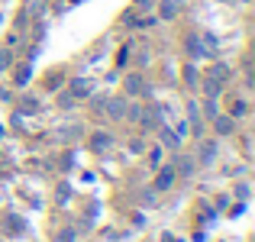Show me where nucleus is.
<instances>
[{
    "mask_svg": "<svg viewBox=\"0 0 255 242\" xmlns=\"http://www.w3.org/2000/svg\"><path fill=\"white\" fill-rule=\"evenodd\" d=\"M26 81H29V68H19L16 71V84H26Z\"/></svg>",
    "mask_w": 255,
    "mask_h": 242,
    "instance_id": "obj_13",
    "label": "nucleus"
},
{
    "mask_svg": "<svg viewBox=\"0 0 255 242\" xmlns=\"http://www.w3.org/2000/svg\"><path fill=\"white\" fill-rule=\"evenodd\" d=\"M58 242H75V233H62V239Z\"/></svg>",
    "mask_w": 255,
    "mask_h": 242,
    "instance_id": "obj_15",
    "label": "nucleus"
},
{
    "mask_svg": "<svg viewBox=\"0 0 255 242\" xmlns=\"http://www.w3.org/2000/svg\"><path fill=\"white\" fill-rule=\"evenodd\" d=\"M178 171H181V174H184V178H187V174H194V158H187V155H181V158H178Z\"/></svg>",
    "mask_w": 255,
    "mask_h": 242,
    "instance_id": "obj_8",
    "label": "nucleus"
},
{
    "mask_svg": "<svg viewBox=\"0 0 255 242\" xmlns=\"http://www.w3.org/2000/svg\"><path fill=\"white\" fill-rule=\"evenodd\" d=\"M243 3H249V0H243Z\"/></svg>",
    "mask_w": 255,
    "mask_h": 242,
    "instance_id": "obj_16",
    "label": "nucleus"
},
{
    "mask_svg": "<svg viewBox=\"0 0 255 242\" xmlns=\"http://www.w3.org/2000/svg\"><path fill=\"white\" fill-rule=\"evenodd\" d=\"M107 113H110L113 120H120V117H126V100L123 97H113V100H107Z\"/></svg>",
    "mask_w": 255,
    "mask_h": 242,
    "instance_id": "obj_2",
    "label": "nucleus"
},
{
    "mask_svg": "<svg viewBox=\"0 0 255 242\" xmlns=\"http://www.w3.org/2000/svg\"><path fill=\"white\" fill-rule=\"evenodd\" d=\"M213 155H217V145H213V142L200 145V161H204V165H210V161H213Z\"/></svg>",
    "mask_w": 255,
    "mask_h": 242,
    "instance_id": "obj_7",
    "label": "nucleus"
},
{
    "mask_svg": "<svg viewBox=\"0 0 255 242\" xmlns=\"http://www.w3.org/2000/svg\"><path fill=\"white\" fill-rule=\"evenodd\" d=\"M91 145H94V149H97V152L110 149V136H94V139H91Z\"/></svg>",
    "mask_w": 255,
    "mask_h": 242,
    "instance_id": "obj_10",
    "label": "nucleus"
},
{
    "mask_svg": "<svg viewBox=\"0 0 255 242\" xmlns=\"http://www.w3.org/2000/svg\"><path fill=\"white\" fill-rule=\"evenodd\" d=\"M126 94H129V97H139V94H145V81H142V75H129V78H126Z\"/></svg>",
    "mask_w": 255,
    "mask_h": 242,
    "instance_id": "obj_1",
    "label": "nucleus"
},
{
    "mask_svg": "<svg viewBox=\"0 0 255 242\" xmlns=\"http://www.w3.org/2000/svg\"><path fill=\"white\" fill-rule=\"evenodd\" d=\"M187 49H191V55H194V58H197V55H204V45H200V39H197V36H191V39H187Z\"/></svg>",
    "mask_w": 255,
    "mask_h": 242,
    "instance_id": "obj_9",
    "label": "nucleus"
},
{
    "mask_svg": "<svg viewBox=\"0 0 255 242\" xmlns=\"http://www.w3.org/2000/svg\"><path fill=\"white\" fill-rule=\"evenodd\" d=\"M178 6H181V0H165L162 3V19H174L178 16Z\"/></svg>",
    "mask_w": 255,
    "mask_h": 242,
    "instance_id": "obj_6",
    "label": "nucleus"
},
{
    "mask_svg": "<svg viewBox=\"0 0 255 242\" xmlns=\"http://www.w3.org/2000/svg\"><path fill=\"white\" fill-rule=\"evenodd\" d=\"M204 87H207V94H210V97H217V94H220V81L217 78H207Z\"/></svg>",
    "mask_w": 255,
    "mask_h": 242,
    "instance_id": "obj_12",
    "label": "nucleus"
},
{
    "mask_svg": "<svg viewBox=\"0 0 255 242\" xmlns=\"http://www.w3.org/2000/svg\"><path fill=\"white\" fill-rule=\"evenodd\" d=\"M162 142L168 145V149H178V142H181V139L174 136V132H168V129H162Z\"/></svg>",
    "mask_w": 255,
    "mask_h": 242,
    "instance_id": "obj_11",
    "label": "nucleus"
},
{
    "mask_svg": "<svg viewBox=\"0 0 255 242\" xmlns=\"http://www.w3.org/2000/svg\"><path fill=\"white\" fill-rule=\"evenodd\" d=\"M171 181H174V168H162V174H158L155 187H158V191H165V187H171Z\"/></svg>",
    "mask_w": 255,
    "mask_h": 242,
    "instance_id": "obj_5",
    "label": "nucleus"
},
{
    "mask_svg": "<svg viewBox=\"0 0 255 242\" xmlns=\"http://www.w3.org/2000/svg\"><path fill=\"white\" fill-rule=\"evenodd\" d=\"M213 129H217L220 136H230V132L236 129V123H233L230 117H213Z\"/></svg>",
    "mask_w": 255,
    "mask_h": 242,
    "instance_id": "obj_3",
    "label": "nucleus"
},
{
    "mask_svg": "<svg viewBox=\"0 0 255 242\" xmlns=\"http://www.w3.org/2000/svg\"><path fill=\"white\" fill-rule=\"evenodd\" d=\"M91 91H94V84H91V81H84V78H78L75 84H71V97H87Z\"/></svg>",
    "mask_w": 255,
    "mask_h": 242,
    "instance_id": "obj_4",
    "label": "nucleus"
},
{
    "mask_svg": "<svg viewBox=\"0 0 255 242\" xmlns=\"http://www.w3.org/2000/svg\"><path fill=\"white\" fill-rule=\"evenodd\" d=\"M10 68V52H0V71Z\"/></svg>",
    "mask_w": 255,
    "mask_h": 242,
    "instance_id": "obj_14",
    "label": "nucleus"
}]
</instances>
